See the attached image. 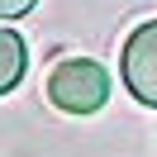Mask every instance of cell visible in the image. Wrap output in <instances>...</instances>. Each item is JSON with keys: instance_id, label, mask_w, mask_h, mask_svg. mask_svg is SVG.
<instances>
[{"instance_id": "cell-1", "label": "cell", "mask_w": 157, "mask_h": 157, "mask_svg": "<svg viewBox=\"0 0 157 157\" xmlns=\"http://www.w3.org/2000/svg\"><path fill=\"white\" fill-rule=\"evenodd\" d=\"M48 100L67 114H95L109 100V71L90 57H67L48 76Z\"/></svg>"}, {"instance_id": "cell-2", "label": "cell", "mask_w": 157, "mask_h": 157, "mask_svg": "<svg viewBox=\"0 0 157 157\" xmlns=\"http://www.w3.org/2000/svg\"><path fill=\"white\" fill-rule=\"evenodd\" d=\"M124 86L157 109V19L133 29V38L124 43Z\"/></svg>"}, {"instance_id": "cell-3", "label": "cell", "mask_w": 157, "mask_h": 157, "mask_svg": "<svg viewBox=\"0 0 157 157\" xmlns=\"http://www.w3.org/2000/svg\"><path fill=\"white\" fill-rule=\"evenodd\" d=\"M24 62H29V52H24V38H19L14 29H5V24H0V95L19 86Z\"/></svg>"}, {"instance_id": "cell-4", "label": "cell", "mask_w": 157, "mask_h": 157, "mask_svg": "<svg viewBox=\"0 0 157 157\" xmlns=\"http://www.w3.org/2000/svg\"><path fill=\"white\" fill-rule=\"evenodd\" d=\"M38 0H0V19H19V14H29Z\"/></svg>"}]
</instances>
